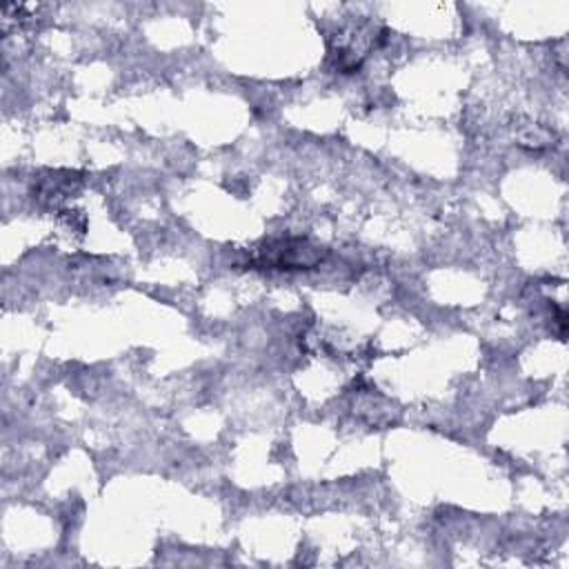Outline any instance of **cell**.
Here are the masks:
<instances>
[{"mask_svg":"<svg viewBox=\"0 0 569 569\" xmlns=\"http://www.w3.org/2000/svg\"><path fill=\"white\" fill-rule=\"evenodd\" d=\"M320 258L322 251L302 238L276 240L256 253V262L271 269H311Z\"/></svg>","mask_w":569,"mask_h":569,"instance_id":"cell-1","label":"cell"}]
</instances>
